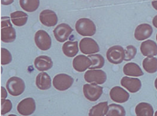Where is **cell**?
Returning a JSON list of instances; mask_svg holds the SVG:
<instances>
[{
    "instance_id": "cell-1",
    "label": "cell",
    "mask_w": 157,
    "mask_h": 116,
    "mask_svg": "<svg viewBox=\"0 0 157 116\" xmlns=\"http://www.w3.org/2000/svg\"><path fill=\"white\" fill-rule=\"evenodd\" d=\"M75 29L78 35L82 37H93L96 34V25L90 18H80L76 22Z\"/></svg>"
},
{
    "instance_id": "cell-2",
    "label": "cell",
    "mask_w": 157,
    "mask_h": 116,
    "mask_svg": "<svg viewBox=\"0 0 157 116\" xmlns=\"http://www.w3.org/2000/svg\"><path fill=\"white\" fill-rule=\"evenodd\" d=\"M6 88L8 91V93L12 96H19L21 95L25 89H26V84L24 80L21 78L13 76L10 77L6 84Z\"/></svg>"
},
{
    "instance_id": "cell-3",
    "label": "cell",
    "mask_w": 157,
    "mask_h": 116,
    "mask_svg": "<svg viewBox=\"0 0 157 116\" xmlns=\"http://www.w3.org/2000/svg\"><path fill=\"white\" fill-rule=\"evenodd\" d=\"M83 93L85 98L90 102H96L102 95L103 88L99 84L86 83L83 85Z\"/></svg>"
},
{
    "instance_id": "cell-4",
    "label": "cell",
    "mask_w": 157,
    "mask_h": 116,
    "mask_svg": "<svg viewBox=\"0 0 157 116\" xmlns=\"http://www.w3.org/2000/svg\"><path fill=\"white\" fill-rule=\"evenodd\" d=\"M106 57L111 64H121L125 60V49L121 45H113L108 49Z\"/></svg>"
},
{
    "instance_id": "cell-5",
    "label": "cell",
    "mask_w": 157,
    "mask_h": 116,
    "mask_svg": "<svg viewBox=\"0 0 157 116\" xmlns=\"http://www.w3.org/2000/svg\"><path fill=\"white\" fill-rule=\"evenodd\" d=\"M84 79L88 83L102 84L107 80V75L101 69H89L84 75Z\"/></svg>"
},
{
    "instance_id": "cell-6",
    "label": "cell",
    "mask_w": 157,
    "mask_h": 116,
    "mask_svg": "<svg viewBox=\"0 0 157 116\" xmlns=\"http://www.w3.org/2000/svg\"><path fill=\"white\" fill-rule=\"evenodd\" d=\"M74 79L66 74H59L53 78V87L58 91H66L72 86Z\"/></svg>"
},
{
    "instance_id": "cell-7",
    "label": "cell",
    "mask_w": 157,
    "mask_h": 116,
    "mask_svg": "<svg viewBox=\"0 0 157 116\" xmlns=\"http://www.w3.org/2000/svg\"><path fill=\"white\" fill-rule=\"evenodd\" d=\"M79 50L84 54H94L100 51V46L94 39L90 37H84L79 42Z\"/></svg>"
},
{
    "instance_id": "cell-8",
    "label": "cell",
    "mask_w": 157,
    "mask_h": 116,
    "mask_svg": "<svg viewBox=\"0 0 157 116\" xmlns=\"http://www.w3.org/2000/svg\"><path fill=\"white\" fill-rule=\"evenodd\" d=\"M17 112L23 116H29L36 111V102L33 98L28 97L23 99L17 104Z\"/></svg>"
},
{
    "instance_id": "cell-9",
    "label": "cell",
    "mask_w": 157,
    "mask_h": 116,
    "mask_svg": "<svg viewBox=\"0 0 157 116\" xmlns=\"http://www.w3.org/2000/svg\"><path fill=\"white\" fill-rule=\"evenodd\" d=\"M35 44L41 51H48L51 47L52 40L46 31L39 30L35 34Z\"/></svg>"
},
{
    "instance_id": "cell-10",
    "label": "cell",
    "mask_w": 157,
    "mask_h": 116,
    "mask_svg": "<svg viewBox=\"0 0 157 116\" xmlns=\"http://www.w3.org/2000/svg\"><path fill=\"white\" fill-rule=\"evenodd\" d=\"M73 29L68 25V24H60L53 31L54 37L56 40L59 43H64L66 42L69 37H71V33H72Z\"/></svg>"
},
{
    "instance_id": "cell-11",
    "label": "cell",
    "mask_w": 157,
    "mask_h": 116,
    "mask_svg": "<svg viewBox=\"0 0 157 116\" xmlns=\"http://www.w3.org/2000/svg\"><path fill=\"white\" fill-rule=\"evenodd\" d=\"M121 84L130 93H137L142 88V82L139 78L124 76L121 80Z\"/></svg>"
},
{
    "instance_id": "cell-12",
    "label": "cell",
    "mask_w": 157,
    "mask_h": 116,
    "mask_svg": "<svg viewBox=\"0 0 157 116\" xmlns=\"http://www.w3.org/2000/svg\"><path fill=\"white\" fill-rule=\"evenodd\" d=\"M72 65H73V68L77 72L83 73L90 68L92 62L89 56H86L84 54H79L73 59Z\"/></svg>"
},
{
    "instance_id": "cell-13",
    "label": "cell",
    "mask_w": 157,
    "mask_h": 116,
    "mask_svg": "<svg viewBox=\"0 0 157 116\" xmlns=\"http://www.w3.org/2000/svg\"><path fill=\"white\" fill-rule=\"evenodd\" d=\"M110 97L111 99L117 103V104H122L126 103L130 98V93L126 91V89L119 86H114L110 91Z\"/></svg>"
},
{
    "instance_id": "cell-14",
    "label": "cell",
    "mask_w": 157,
    "mask_h": 116,
    "mask_svg": "<svg viewBox=\"0 0 157 116\" xmlns=\"http://www.w3.org/2000/svg\"><path fill=\"white\" fill-rule=\"evenodd\" d=\"M39 20L43 26L51 27L58 24V16L54 11L46 9L39 14Z\"/></svg>"
},
{
    "instance_id": "cell-15",
    "label": "cell",
    "mask_w": 157,
    "mask_h": 116,
    "mask_svg": "<svg viewBox=\"0 0 157 116\" xmlns=\"http://www.w3.org/2000/svg\"><path fill=\"white\" fill-rule=\"evenodd\" d=\"M153 27L149 24H141L135 28L134 37L138 41L146 40L153 35Z\"/></svg>"
},
{
    "instance_id": "cell-16",
    "label": "cell",
    "mask_w": 157,
    "mask_h": 116,
    "mask_svg": "<svg viewBox=\"0 0 157 116\" xmlns=\"http://www.w3.org/2000/svg\"><path fill=\"white\" fill-rule=\"evenodd\" d=\"M141 53L146 57H155L157 55V44L153 40H145L141 44Z\"/></svg>"
},
{
    "instance_id": "cell-17",
    "label": "cell",
    "mask_w": 157,
    "mask_h": 116,
    "mask_svg": "<svg viewBox=\"0 0 157 116\" xmlns=\"http://www.w3.org/2000/svg\"><path fill=\"white\" fill-rule=\"evenodd\" d=\"M34 65L37 70L40 72H46L52 68L53 61L48 55H39L34 61Z\"/></svg>"
},
{
    "instance_id": "cell-18",
    "label": "cell",
    "mask_w": 157,
    "mask_h": 116,
    "mask_svg": "<svg viewBox=\"0 0 157 116\" xmlns=\"http://www.w3.org/2000/svg\"><path fill=\"white\" fill-rule=\"evenodd\" d=\"M123 74L126 76H132V77H139L144 76V72L141 69V67L135 64V63H128L123 66Z\"/></svg>"
},
{
    "instance_id": "cell-19",
    "label": "cell",
    "mask_w": 157,
    "mask_h": 116,
    "mask_svg": "<svg viewBox=\"0 0 157 116\" xmlns=\"http://www.w3.org/2000/svg\"><path fill=\"white\" fill-rule=\"evenodd\" d=\"M79 43L77 41H67L63 44L62 52L68 57H75L77 55L79 48Z\"/></svg>"
},
{
    "instance_id": "cell-20",
    "label": "cell",
    "mask_w": 157,
    "mask_h": 116,
    "mask_svg": "<svg viewBox=\"0 0 157 116\" xmlns=\"http://www.w3.org/2000/svg\"><path fill=\"white\" fill-rule=\"evenodd\" d=\"M36 85L40 90H48L52 85V80L47 73L41 72L36 77Z\"/></svg>"
},
{
    "instance_id": "cell-21",
    "label": "cell",
    "mask_w": 157,
    "mask_h": 116,
    "mask_svg": "<svg viewBox=\"0 0 157 116\" xmlns=\"http://www.w3.org/2000/svg\"><path fill=\"white\" fill-rule=\"evenodd\" d=\"M10 19L14 26H23L27 24L29 16L27 15V13H25L23 11H15V12L11 13Z\"/></svg>"
},
{
    "instance_id": "cell-22",
    "label": "cell",
    "mask_w": 157,
    "mask_h": 116,
    "mask_svg": "<svg viewBox=\"0 0 157 116\" xmlns=\"http://www.w3.org/2000/svg\"><path fill=\"white\" fill-rule=\"evenodd\" d=\"M135 114L136 116H155V110L150 104L142 102L136 105Z\"/></svg>"
},
{
    "instance_id": "cell-23",
    "label": "cell",
    "mask_w": 157,
    "mask_h": 116,
    "mask_svg": "<svg viewBox=\"0 0 157 116\" xmlns=\"http://www.w3.org/2000/svg\"><path fill=\"white\" fill-rule=\"evenodd\" d=\"M17 38V33L16 29L10 26L1 28V40L4 43H12Z\"/></svg>"
},
{
    "instance_id": "cell-24",
    "label": "cell",
    "mask_w": 157,
    "mask_h": 116,
    "mask_svg": "<svg viewBox=\"0 0 157 116\" xmlns=\"http://www.w3.org/2000/svg\"><path fill=\"white\" fill-rule=\"evenodd\" d=\"M109 104L107 102H101L94 106L89 112V116H104L107 114Z\"/></svg>"
},
{
    "instance_id": "cell-25",
    "label": "cell",
    "mask_w": 157,
    "mask_h": 116,
    "mask_svg": "<svg viewBox=\"0 0 157 116\" xmlns=\"http://www.w3.org/2000/svg\"><path fill=\"white\" fill-rule=\"evenodd\" d=\"M143 67L148 74H155L157 72V58L146 57L143 61Z\"/></svg>"
},
{
    "instance_id": "cell-26",
    "label": "cell",
    "mask_w": 157,
    "mask_h": 116,
    "mask_svg": "<svg viewBox=\"0 0 157 116\" xmlns=\"http://www.w3.org/2000/svg\"><path fill=\"white\" fill-rule=\"evenodd\" d=\"M39 0H19L21 8L27 12H35L39 6Z\"/></svg>"
},
{
    "instance_id": "cell-27",
    "label": "cell",
    "mask_w": 157,
    "mask_h": 116,
    "mask_svg": "<svg viewBox=\"0 0 157 116\" xmlns=\"http://www.w3.org/2000/svg\"><path fill=\"white\" fill-rule=\"evenodd\" d=\"M126 111L123 106L119 104H112L109 105L108 113L106 116H125Z\"/></svg>"
},
{
    "instance_id": "cell-28",
    "label": "cell",
    "mask_w": 157,
    "mask_h": 116,
    "mask_svg": "<svg viewBox=\"0 0 157 116\" xmlns=\"http://www.w3.org/2000/svg\"><path fill=\"white\" fill-rule=\"evenodd\" d=\"M89 57L90 58V60L92 62V65L90 69H101L104 66L105 61L101 54H90Z\"/></svg>"
},
{
    "instance_id": "cell-29",
    "label": "cell",
    "mask_w": 157,
    "mask_h": 116,
    "mask_svg": "<svg viewBox=\"0 0 157 116\" xmlns=\"http://www.w3.org/2000/svg\"><path fill=\"white\" fill-rule=\"evenodd\" d=\"M12 62V54L6 48H1V65H6Z\"/></svg>"
},
{
    "instance_id": "cell-30",
    "label": "cell",
    "mask_w": 157,
    "mask_h": 116,
    "mask_svg": "<svg viewBox=\"0 0 157 116\" xmlns=\"http://www.w3.org/2000/svg\"><path fill=\"white\" fill-rule=\"evenodd\" d=\"M12 102L7 99H1V114L5 115L12 110Z\"/></svg>"
},
{
    "instance_id": "cell-31",
    "label": "cell",
    "mask_w": 157,
    "mask_h": 116,
    "mask_svg": "<svg viewBox=\"0 0 157 116\" xmlns=\"http://www.w3.org/2000/svg\"><path fill=\"white\" fill-rule=\"evenodd\" d=\"M137 54V49L133 45H128L125 49V60L124 61H130L132 58L135 57Z\"/></svg>"
},
{
    "instance_id": "cell-32",
    "label": "cell",
    "mask_w": 157,
    "mask_h": 116,
    "mask_svg": "<svg viewBox=\"0 0 157 116\" xmlns=\"http://www.w3.org/2000/svg\"><path fill=\"white\" fill-rule=\"evenodd\" d=\"M12 26L11 19H9V17L7 16H3L1 18V28L6 27V26Z\"/></svg>"
},
{
    "instance_id": "cell-33",
    "label": "cell",
    "mask_w": 157,
    "mask_h": 116,
    "mask_svg": "<svg viewBox=\"0 0 157 116\" xmlns=\"http://www.w3.org/2000/svg\"><path fill=\"white\" fill-rule=\"evenodd\" d=\"M8 95V91L7 89H6L5 87H1V99H6Z\"/></svg>"
},
{
    "instance_id": "cell-34",
    "label": "cell",
    "mask_w": 157,
    "mask_h": 116,
    "mask_svg": "<svg viewBox=\"0 0 157 116\" xmlns=\"http://www.w3.org/2000/svg\"><path fill=\"white\" fill-rule=\"evenodd\" d=\"M15 0H1V4L3 5H11Z\"/></svg>"
},
{
    "instance_id": "cell-35",
    "label": "cell",
    "mask_w": 157,
    "mask_h": 116,
    "mask_svg": "<svg viewBox=\"0 0 157 116\" xmlns=\"http://www.w3.org/2000/svg\"><path fill=\"white\" fill-rule=\"evenodd\" d=\"M153 25L155 28H157V15L153 18Z\"/></svg>"
},
{
    "instance_id": "cell-36",
    "label": "cell",
    "mask_w": 157,
    "mask_h": 116,
    "mask_svg": "<svg viewBox=\"0 0 157 116\" xmlns=\"http://www.w3.org/2000/svg\"><path fill=\"white\" fill-rule=\"evenodd\" d=\"M152 5L155 10H157V0H152Z\"/></svg>"
},
{
    "instance_id": "cell-37",
    "label": "cell",
    "mask_w": 157,
    "mask_h": 116,
    "mask_svg": "<svg viewBox=\"0 0 157 116\" xmlns=\"http://www.w3.org/2000/svg\"><path fill=\"white\" fill-rule=\"evenodd\" d=\"M155 89L157 90V78L155 79Z\"/></svg>"
},
{
    "instance_id": "cell-38",
    "label": "cell",
    "mask_w": 157,
    "mask_h": 116,
    "mask_svg": "<svg viewBox=\"0 0 157 116\" xmlns=\"http://www.w3.org/2000/svg\"><path fill=\"white\" fill-rule=\"evenodd\" d=\"M155 116H157V111L155 113Z\"/></svg>"
},
{
    "instance_id": "cell-39",
    "label": "cell",
    "mask_w": 157,
    "mask_h": 116,
    "mask_svg": "<svg viewBox=\"0 0 157 116\" xmlns=\"http://www.w3.org/2000/svg\"><path fill=\"white\" fill-rule=\"evenodd\" d=\"M8 116H17V115H15V114H9Z\"/></svg>"
},
{
    "instance_id": "cell-40",
    "label": "cell",
    "mask_w": 157,
    "mask_h": 116,
    "mask_svg": "<svg viewBox=\"0 0 157 116\" xmlns=\"http://www.w3.org/2000/svg\"><path fill=\"white\" fill-rule=\"evenodd\" d=\"M156 41H157V34H156Z\"/></svg>"
}]
</instances>
